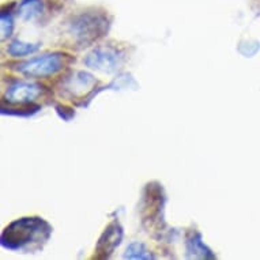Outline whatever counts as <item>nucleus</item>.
I'll return each instance as SVG.
<instances>
[{
  "mask_svg": "<svg viewBox=\"0 0 260 260\" xmlns=\"http://www.w3.org/2000/svg\"><path fill=\"white\" fill-rule=\"evenodd\" d=\"M52 235V228L40 217H23L6 226L2 233V245L10 251L31 252L47 243Z\"/></svg>",
  "mask_w": 260,
  "mask_h": 260,
  "instance_id": "f257e3e1",
  "label": "nucleus"
},
{
  "mask_svg": "<svg viewBox=\"0 0 260 260\" xmlns=\"http://www.w3.org/2000/svg\"><path fill=\"white\" fill-rule=\"evenodd\" d=\"M109 26L111 23L105 14L86 11L74 17L69 22L67 33L74 44L83 48L89 47L95 41L105 37Z\"/></svg>",
  "mask_w": 260,
  "mask_h": 260,
  "instance_id": "f03ea898",
  "label": "nucleus"
},
{
  "mask_svg": "<svg viewBox=\"0 0 260 260\" xmlns=\"http://www.w3.org/2000/svg\"><path fill=\"white\" fill-rule=\"evenodd\" d=\"M69 61V55L61 52H52L15 64L14 70L27 78H48L60 73Z\"/></svg>",
  "mask_w": 260,
  "mask_h": 260,
  "instance_id": "7ed1b4c3",
  "label": "nucleus"
},
{
  "mask_svg": "<svg viewBox=\"0 0 260 260\" xmlns=\"http://www.w3.org/2000/svg\"><path fill=\"white\" fill-rule=\"evenodd\" d=\"M125 55L121 49L112 45L94 48L83 59L86 67L104 74L117 73L123 67Z\"/></svg>",
  "mask_w": 260,
  "mask_h": 260,
  "instance_id": "20e7f679",
  "label": "nucleus"
},
{
  "mask_svg": "<svg viewBox=\"0 0 260 260\" xmlns=\"http://www.w3.org/2000/svg\"><path fill=\"white\" fill-rule=\"evenodd\" d=\"M95 85H97V81L91 74L85 73V71H75L64 77L57 91L61 97L70 100L82 99L89 93H91V97H93L95 94V91H93V89H95Z\"/></svg>",
  "mask_w": 260,
  "mask_h": 260,
  "instance_id": "39448f33",
  "label": "nucleus"
},
{
  "mask_svg": "<svg viewBox=\"0 0 260 260\" xmlns=\"http://www.w3.org/2000/svg\"><path fill=\"white\" fill-rule=\"evenodd\" d=\"M43 93V86L30 81H15L9 85L5 93V103L25 107L33 104Z\"/></svg>",
  "mask_w": 260,
  "mask_h": 260,
  "instance_id": "423d86ee",
  "label": "nucleus"
},
{
  "mask_svg": "<svg viewBox=\"0 0 260 260\" xmlns=\"http://www.w3.org/2000/svg\"><path fill=\"white\" fill-rule=\"evenodd\" d=\"M123 240V228L119 222H112L105 228V231L100 237L99 243L95 245V259H108L113 255V252Z\"/></svg>",
  "mask_w": 260,
  "mask_h": 260,
  "instance_id": "0eeeda50",
  "label": "nucleus"
},
{
  "mask_svg": "<svg viewBox=\"0 0 260 260\" xmlns=\"http://www.w3.org/2000/svg\"><path fill=\"white\" fill-rule=\"evenodd\" d=\"M187 257L189 259H215V255L202 241V236L193 232L187 239Z\"/></svg>",
  "mask_w": 260,
  "mask_h": 260,
  "instance_id": "6e6552de",
  "label": "nucleus"
},
{
  "mask_svg": "<svg viewBox=\"0 0 260 260\" xmlns=\"http://www.w3.org/2000/svg\"><path fill=\"white\" fill-rule=\"evenodd\" d=\"M18 17L25 22H33L39 19L44 13L43 0H22L18 6Z\"/></svg>",
  "mask_w": 260,
  "mask_h": 260,
  "instance_id": "1a4fd4ad",
  "label": "nucleus"
},
{
  "mask_svg": "<svg viewBox=\"0 0 260 260\" xmlns=\"http://www.w3.org/2000/svg\"><path fill=\"white\" fill-rule=\"evenodd\" d=\"M40 49V44L25 43L21 40H14L7 47V55L11 57H25V56L33 55Z\"/></svg>",
  "mask_w": 260,
  "mask_h": 260,
  "instance_id": "9d476101",
  "label": "nucleus"
},
{
  "mask_svg": "<svg viewBox=\"0 0 260 260\" xmlns=\"http://www.w3.org/2000/svg\"><path fill=\"white\" fill-rule=\"evenodd\" d=\"M123 257L129 260H149L154 259L155 256L153 253H150V251L146 248L145 244L133 243L128 245L127 251H125Z\"/></svg>",
  "mask_w": 260,
  "mask_h": 260,
  "instance_id": "9b49d317",
  "label": "nucleus"
},
{
  "mask_svg": "<svg viewBox=\"0 0 260 260\" xmlns=\"http://www.w3.org/2000/svg\"><path fill=\"white\" fill-rule=\"evenodd\" d=\"M0 31H2V40L5 41L6 39L11 37L14 31V19L13 15L10 13H6L3 11L2 13V17H0Z\"/></svg>",
  "mask_w": 260,
  "mask_h": 260,
  "instance_id": "f8f14e48",
  "label": "nucleus"
}]
</instances>
